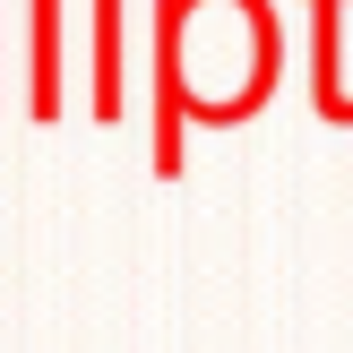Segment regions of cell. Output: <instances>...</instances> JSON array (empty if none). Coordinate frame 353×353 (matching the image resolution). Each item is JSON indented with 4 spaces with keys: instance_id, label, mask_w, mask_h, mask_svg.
Masks as SVG:
<instances>
[{
    "instance_id": "cell-1",
    "label": "cell",
    "mask_w": 353,
    "mask_h": 353,
    "mask_svg": "<svg viewBox=\"0 0 353 353\" xmlns=\"http://www.w3.org/2000/svg\"><path fill=\"white\" fill-rule=\"evenodd\" d=\"M181 17L190 0H147V95H155V121H147V164L155 181H181V147H190V52H181Z\"/></svg>"
},
{
    "instance_id": "cell-2",
    "label": "cell",
    "mask_w": 353,
    "mask_h": 353,
    "mask_svg": "<svg viewBox=\"0 0 353 353\" xmlns=\"http://www.w3.org/2000/svg\"><path fill=\"white\" fill-rule=\"evenodd\" d=\"M17 112L26 121H61L69 86H61V0H17Z\"/></svg>"
},
{
    "instance_id": "cell-3",
    "label": "cell",
    "mask_w": 353,
    "mask_h": 353,
    "mask_svg": "<svg viewBox=\"0 0 353 353\" xmlns=\"http://www.w3.org/2000/svg\"><path fill=\"white\" fill-rule=\"evenodd\" d=\"M130 0H86V112L95 121H121L130 112Z\"/></svg>"
},
{
    "instance_id": "cell-4",
    "label": "cell",
    "mask_w": 353,
    "mask_h": 353,
    "mask_svg": "<svg viewBox=\"0 0 353 353\" xmlns=\"http://www.w3.org/2000/svg\"><path fill=\"white\" fill-rule=\"evenodd\" d=\"M345 9L353 0H302L310 17V112L353 130V78H345Z\"/></svg>"
},
{
    "instance_id": "cell-5",
    "label": "cell",
    "mask_w": 353,
    "mask_h": 353,
    "mask_svg": "<svg viewBox=\"0 0 353 353\" xmlns=\"http://www.w3.org/2000/svg\"><path fill=\"white\" fill-rule=\"evenodd\" d=\"M9 86H17V61H9V0H0V112H9V103H17Z\"/></svg>"
}]
</instances>
